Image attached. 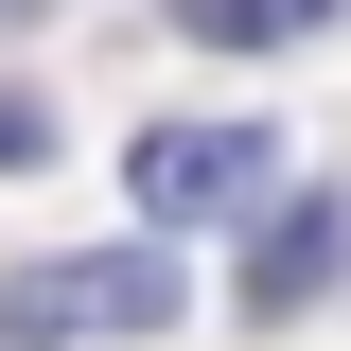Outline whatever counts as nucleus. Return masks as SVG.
I'll list each match as a JSON object with an SVG mask.
<instances>
[{
  "label": "nucleus",
  "instance_id": "obj_4",
  "mask_svg": "<svg viewBox=\"0 0 351 351\" xmlns=\"http://www.w3.org/2000/svg\"><path fill=\"white\" fill-rule=\"evenodd\" d=\"M334 0H176V36H211V53H281V36H316Z\"/></svg>",
  "mask_w": 351,
  "mask_h": 351
},
{
  "label": "nucleus",
  "instance_id": "obj_6",
  "mask_svg": "<svg viewBox=\"0 0 351 351\" xmlns=\"http://www.w3.org/2000/svg\"><path fill=\"white\" fill-rule=\"evenodd\" d=\"M0 18H18V0H0Z\"/></svg>",
  "mask_w": 351,
  "mask_h": 351
},
{
  "label": "nucleus",
  "instance_id": "obj_1",
  "mask_svg": "<svg viewBox=\"0 0 351 351\" xmlns=\"http://www.w3.org/2000/svg\"><path fill=\"white\" fill-rule=\"evenodd\" d=\"M176 228L158 246H71V263H0V334H176Z\"/></svg>",
  "mask_w": 351,
  "mask_h": 351
},
{
  "label": "nucleus",
  "instance_id": "obj_2",
  "mask_svg": "<svg viewBox=\"0 0 351 351\" xmlns=\"http://www.w3.org/2000/svg\"><path fill=\"white\" fill-rule=\"evenodd\" d=\"M123 193H141L158 228L246 211V193H281V141H263V123H141V141H123Z\"/></svg>",
  "mask_w": 351,
  "mask_h": 351
},
{
  "label": "nucleus",
  "instance_id": "obj_3",
  "mask_svg": "<svg viewBox=\"0 0 351 351\" xmlns=\"http://www.w3.org/2000/svg\"><path fill=\"white\" fill-rule=\"evenodd\" d=\"M334 281H351V193L316 176V193H281V211H263V246H246V316H316Z\"/></svg>",
  "mask_w": 351,
  "mask_h": 351
},
{
  "label": "nucleus",
  "instance_id": "obj_5",
  "mask_svg": "<svg viewBox=\"0 0 351 351\" xmlns=\"http://www.w3.org/2000/svg\"><path fill=\"white\" fill-rule=\"evenodd\" d=\"M0 158H53V106H18V88H0Z\"/></svg>",
  "mask_w": 351,
  "mask_h": 351
}]
</instances>
